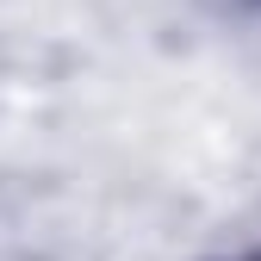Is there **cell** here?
<instances>
[{
	"label": "cell",
	"mask_w": 261,
	"mask_h": 261,
	"mask_svg": "<svg viewBox=\"0 0 261 261\" xmlns=\"http://www.w3.org/2000/svg\"><path fill=\"white\" fill-rule=\"evenodd\" d=\"M255 261H261V255H255Z\"/></svg>",
	"instance_id": "obj_1"
}]
</instances>
